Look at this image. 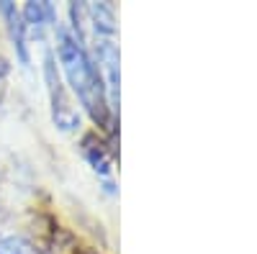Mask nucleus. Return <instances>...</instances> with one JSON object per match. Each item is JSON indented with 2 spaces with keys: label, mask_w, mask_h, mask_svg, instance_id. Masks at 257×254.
Wrapping results in <instances>:
<instances>
[{
  "label": "nucleus",
  "mask_w": 257,
  "mask_h": 254,
  "mask_svg": "<svg viewBox=\"0 0 257 254\" xmlns=\"http://www.w3.org/2000/svg\"><path fill=\"white\" fill-rule=\"evenodd\" d=\"M0 254H21L16 241H0Z\"/></svg>",
  "instance_id": "obj_1"
}]
</instances>
